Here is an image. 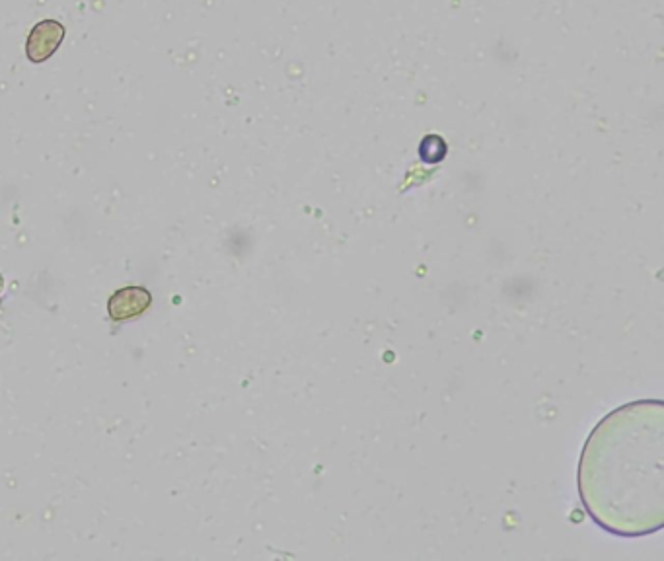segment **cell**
<instances>
[{
	"mask_svg": "<svg viewBox=\"0 0 664 561\" xmlns=\"http://www.w3.org/2000/svg\"><path fill=\"white\" fill-rule=\"evenodd\" d=\"M152 304V295L143 287H127L113 293L108 300V312L113 322H125L147 312Z\"/></svg>",
	"mask_w": 664,
	"mask_h": 561,
	"instance_id": "obj_3",
	"label": "cell"
},
{
	"mask_svg": "<svg viewBox=\"0 0 664 561\" xmlns=\"http://www.w3.org/2000/svg\"><path fill=\"white\" fill-rule=\"evenodd\" d=\"M579 495L594 523L618 536L664 524V406L639 400L592 429L579 460Z\"/></svg>",
	"mask_w": 664,
	"mask_h": 561,
	"instance_id": "obj_1",
	"label": "cell"
},
{
	"mask_svg": "<svg viewBox=\"0 0 664 561\" xmlns=\"http://www.w3.org/2000/svg\"><path fill=\"white\" fill-rule=\"evenodd\" d=\"M65 36H67V28L59 20L37 22L26 39L28 61L34 65H41L45 61H49L59 51Z\"/></svg>",
	"mask_w": 664,
	"mask_h": 561,
	"instance_id": "obj_2",
	"label": "cell"
},
{
	"mask_svg": "<svg viewBox=\"0 0 664 561\" xmlns=\"http://www.w3.org/2000/svg\"><path fill=\"white\" fill-rule=\"evenodd\" d=\"M448 152V147L444 143L443 137L441 135H427L421 145H419V156L423 162H429V164H439L443 162L444 156Z\"/></svg>",
	"mask_w": 664,
	"mask_h": 561,
	"instance_id": "obj_4",
	"label": "cell"
},
{
	"mask_svg": "<svg viewBox=\"0 0 664 561\" xmlns=\"http://www.w3.org/2000/svg\"><path fill=\"white\" fill-rule=\"evenodd\" d=\"M2 287H4V279H2V275H0V293H2Z\"/></svg>",
	"mask_w": 664,
	"mask_h": 561,
	"instance_id": "obj_5",
	"label": "cell"
}]
</instances>
